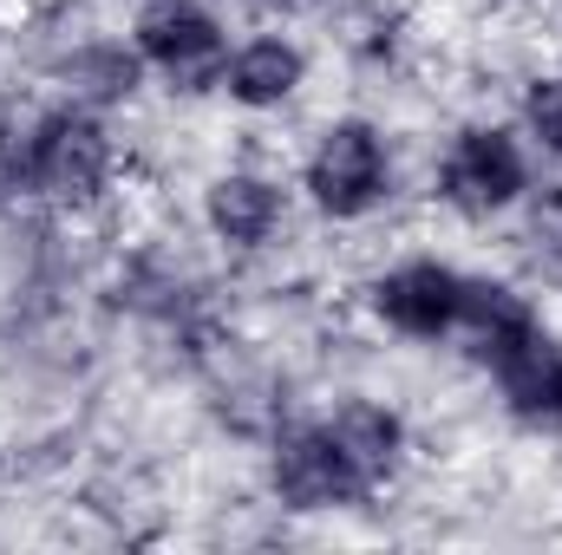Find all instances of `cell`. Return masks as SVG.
Returning <instances> with one entry per match:
<instances>
[{
	"mask_svg": "<svg viewBox=\"0 0 562 555\" xmlns=\"http://www.w3.org/2000/svg\"><path fill=\"white\" fill-rule=\"evenodd\" d=\"M0 183L53 216L86 223V216L112 209L125 190V138H119L112 112L53 99L0 138Z\"/></svg>",
	"mask_w": 562,
	"mask_h": 555,
	"instance_id": "6da1fadb",
	"label": "cell"
},
{
	"mask_svg": "<svg viewBox=\"0 0 562 555\" xmlns=\"http://www.w3.org/2000/svg\"><path fill=\"white\" fill-rule=\"evenodd\" d=\"M294 196L334 223V229H360L373 223L393 196H400V144L380 118L367 112H334L294 163Z\"/></svg>",
	"mask_w": 562,
	"mask_h": 555,
	"instance_id": "7a4b0ae2",
	"label": "cell"
},
{
	"mask_svg": "<svg viewBox=\"0 0 562 555\" xmlns=\"http://www.w3.org/2000/svg\"><path fill=\"white\" fill-rule=\"evenodd\" d=\"M537 183V150L504 118H464L431 157V203L451 223H510Z\"/></svg>",
	"mask_w": 562,
	"mask_h": 555,
	"instance_id": "3957f363",
	"label": "cell"
},
{
	"mask_svg": "<svg viewBox=\"0 0 562 555\" xmlns=\"http://www.w3.org/2000/svg\"><path fill=\"white\" fill-rule=\"evenodd\" d=\"M262 484H269V503L288 517H347L373 503V484L340 451L327 418H281L262 438Z\"/></svg>",
	"mask_w": 562,
	"mask_h": 555,
	"instance_id": "277c9868",
	"label": "cell"
},
{
	"mask_svg": "<svg viewBox=\"0 0 562 555\" xmlns=\"http://www.w3.org/2000/svg\"><path fill=\"white\" fill-rule=\"evenodd\" d=\"M125 39L138 46L150 86L170 99H210L229 59V20L216 0H138Z\"/></svg>",
	"mask_w": 562,
	"mask_h": 555,
	"instance_id": "5b68a950",
	"label": "cell"
},
{
	"mask_svg": "<svg viewBox=\"0 0 562 555\" xmlns=\"http://www.w3.org/2000/svg\"><path fill=\"white\" fill-rule=\"evenodd\" d=\"M464 275L458 262L445 256H393L380 262L373 275L360 281V307L380 333L393 340H413V347H438V340H458V314H464Z\"/></svg>",
	"mask_w": 562,
	"mask_h": 555,
	"instance_id": "8992f818",
	"label": "cell"
},
{
	"mask_svg": "<svg viewBox=\"0 0 562 555\" xmlns=\"http://www.w3.org/2000/svg\"><path fill=\"white\" fill-rule=\"evenodd\" d=\"M294 203H301L294 177H281L269 163H223L196 190V223L229 262H249V256L281 249V236L294 229Z\"/></svg>",
	"mask_w": 562,
	"mask_h": 555,
	"instance_id": "52a82bcc",
	"label": "cell"
},
{
	"mask_svg": "<svg viewBox=\"0 0 562 555\" xmlns=\"http://www.w3.org/2000/svg\"><path fill=\"white\" fill-rule=\"evenodd\" d=\"M471 366L491 380L497 412L524 431H562V333L530 314L524 327H510L504 340H491L484 353H471Z\"/></svg>",
	"mask_w": 562,
	"mask_h": 555,
	"instance_id": "ba28073f",
	"label": "cell"
},
{
	"mask_svg": "<svg viewBox=\"0 0 562 555\" xmlns=\"http://www.w3.org/2000/svg\"><path fill=\"white\" fill-rule=\"evenodd\" d=\"M307 79H314V53L301 46V33H288L281 20H262V26L229 39L216 99L243 118H281V112L301 105Z\"/></svg>",
	"mask_w": 562,
	"mask_h": 555,
	"instance_id": "9c48e42d",
	"label": "cell"
},
{
	"mask_svg": "<svg viewBox=\"0 0 562 555\" xmlns=\"http://www.w3.org/2000/svg\"><path fill=\"white\" fill-rule=\"evenodd\" d=\"M321 418L340 438V451L360 464V477L373 484V497L406 477V464H413V418L400 412L393 399L347 393V399H334V412H321Z\"/></svg>",
	"mask_w": 562,
	"mask_h": 555,
	"instance_id": "30bf717a",
	"label": "cell"
},
{
	"mask_svg": "<svg viewBox=\"0 0 562 555\" xmlns=\"http://www.w3.org/2000/svg\"><path fill=\"white\" fill-rule=\"evenodd\" d=\"M510 242H517L524 275L543 281V287H562V177L530 183V196L510 216Z\"/></svg>",
	"mask_w": 562,
	"mask_h": 555,
	"instance_id": "8fae6325",
	"label": "cell"
},
{
	"mask_svg": "<svg viewBox=\"0 0 562 555\" xmlns=\"http://www.w3.org/2000/svg\"><path fill=\"white\" fill-rule=\"evenodd\" d=\"M517 132H524V144L537 157L562 163V66H543V72L524 79V92H517Z\"/></svg>",
	"mask_w": 562,
	"mask_h": 555,
	"instance_id": "7c38bea8",
	"label": "cell"
},
{
	"mask_svg": "<svg viewBox=\"0 0 562 555\" xmlns=\"http://www.w3.org/2000/svg\"><path fill=\"white\" fill-rule=\"evenodd\" d=\"M353 26H360V33H347V46H353L360 59H373V66H386V59L400 53V33H406V20H400V7H386V0H367V7L353 13Z\"/></svg>",
	"mask_w": 562,
	"mask_h": 555,
	"instance_id": "4fadbf2b",
	"label": "cell"
},
{
	"mask_svg": "<svg viewBox=\"0 0 562 555\" xmlns=\"http://www.w3.org/2000/svg\"><path fill=\"white\" fill-rule=\"evenodd\" d=\"M281 7H327V0H281Z\"/></svg>",
	"mask_w": 562,
	"mask_h": 555,
	"instance_id": "5bb4252c",
	"label": "cell"
}]
</instances>
